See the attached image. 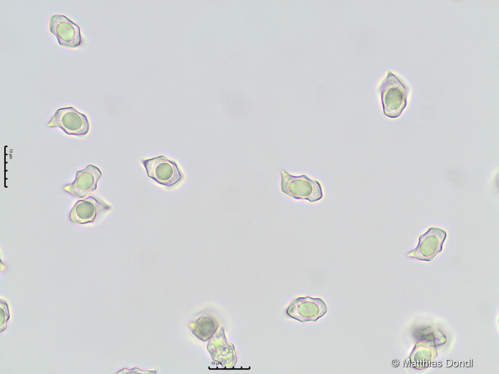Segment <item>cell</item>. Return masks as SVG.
Returning <instances> with one entry per match:
<instances>
[{"instance_id": "ba28073f", "label": "cell", "mask_w": 499, "mask_h": 374, "mask_svg": "<svg viewBox=\"0 0 499 374\" xmlns=\"http://www.w3.org/2000/svg\"><path fill=\"white\" fill-rule=\"evenodd\" d=\"M207 350L212 359L226 369L234 368L238 361L235 346L227 340L223 327L209 340Z\"/></svg>"}, {"instance_id": "3957f363", "label": "cell", "mask_w": 499, "mask_h": 374, "mask_svg": "<svg viewBox=\"0 0 499 374\" xmlns=\"http://www.w3.org/2000/svg\"><path fill=\"white\" fill-rule=\"evenodd\" d=\"M46 125L60 128L67 135L77 136L85 135L90 129L86 116L72 107L57 109Z\"/></svg>"}, {"instance_id": "277c9868", "label": "cell", "mask_w": 499, "mask_h": 374, "mask_svg": "<svg viewBox=\"0 0 499 374\" xmlns=\"http://www.w3.org/2000/svg\"><path fill=\"white\" fill-rule=\"evenodd\" d=\"M148 176L157 183L171 187L183 179V175L177 164L164 156L142 161Z\"/></svg>"}, {"instance_id": "9c48e42d", "label": "cell", "mask_w": 499, "mask_h": 374, "mask_svg": "<svg viewBox=\"0 0 499 374\" xmlns=\"http://www.w3.org/2000/svg\"><path fill=\"white\" fill-rule=\"evenodd\" d=\"M101 176L98 167L89 164L83 170L77 171L74 181L63 188L75 197L84 198L96 189L97 183Z\"/></svg>"}, {"instance_id": "52a82bcc", "label": "cell", "mask_w": 499, "mask_h": 374, "mask_svg": "<svg viewBox=\"0 0 499 374\" xmlns=\"http://www.w3.org/2000/svg\"><path fill=\"white\" fill-rule=\"evenodd\" d=\"M49 30L59 45L75 48L81 43L79 26L64 15L55 14L49 20Z\"/></svg>"}, {"instance_id": "8fae6325", "label": "cell", "mask_w": 499, "mask_h": 374, "mask_svg": "<svg viewBox=\"0 0 499 374\" xmlns=\"http://www.w3.org/2000/svg\"><path fill=\"white\" fill-rule=\"evenodd\" d=\"M219 324L216 319L209 314H204L189 324L192 334L203 342L210 340L217 332Z\"/></svg>"}, {"instance_id": "8992f818", "label": "cell", "mask_w": 499, "mask_h": 374, "mask_svg": "<svg viewBox=\"0 0 499 374\" xmlns=\"http://www.w3.org/2000/svg\"><path fill=\"white\" fill-rule=\"evenodd\" d=\"M447 235L442 228L430 227L419 236L417 246L408 254L420 260H431L442 251Z\"/></svg>"}, {"instance_id": "30bf717a", "label": "cell", "mask_w": 499, "mask_h": 374, "mask_svg": "<svg viewBox=\"0 0 499 374\" xmlns=\"http://www.w3.org/2000/svg\"><path fill=\"white\" fill-rule=\"evenodd\" d=\"M110 206L93 196L77 201L72 208L69 218L76 223L92 222L97 215L109 210Z\"/></svg>"}, {"instance_id": "7a4b0ae2", "label": "cell", "mask_w": 499, "mask_h": 374, "mask_svg": "<svg viewBox=\"0 0 499 374\" xmlns=\"http://www.w3.org/2000/svg\"><path fill=\"white\" fill-rule=\"evenodd\" d=\"M281 190L293 198L306 199L311 202L318 201L323 197L319 183L305 175L293 176L285 173V178H282Z\"/></svg>"}, {"instance_id": "6da1fadb", "label": "cell", "mask_w": 499, "mask_h": 374, "mask_svg": "<svg viewBox=\"0 0 499 374\" xmlns=\"http://www.w3.org/2000/svg\"><path fill=\"white\" fill-rule=\"evenodd\" d=\"M384 114L387 117H399L407 106L408 89L391 71L380 88Z\"/></svg>"}, {"instance_id": "5b68a950", "label": "cell", "mask_w": 499, "mask_h": 374, "mask_svg": "<svg viewBox=\"0 0 499 374\" xmlns=\"http://www.w3.org/2000/svg\"><path fill=\"white\" fill-rule=\"evenodd\" d=\"M327 311L326 304L321 298L299 297L288 306L286 313L290 318L301 322L315 321Z\"/></svg>"}]
</instances>
